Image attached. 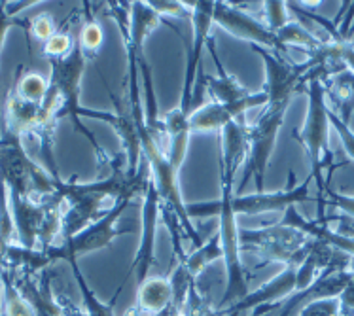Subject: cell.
<instances>
[{"label": "cell", "mask_w": 354, "mask_h": 316, "mask_svg": "<svg viewBox=\"0 0 354 316\" xmlns=\"http://www.w3.org/2000/svg\"><path fill=\"white\" fill-rule=\"evenodd\" d=\"M246 161V127L243 122H233L220 133V199L216 201L188 203L189 218H218V233L224 248L225 288L218 310H225L245 299L250 286L243 263V250L239 241L237 216L232 209L235 195V178Z\"/></svg>", "instance_id": "6da1fadb"}, {"label": "cell", "mask_w": 354, "mask_h": 316, "mask_svg": "<svg viewBox=\"0 0 354 316\" xmlns=\"http://www.w3.org/2000/svg\"><path fill=\"white\" fill-rule=\"evenodd\" d=\"M307 95V112L301 129L294 131L292 137L304 148L309 167H311L313 182L318 187V197L324 194L326 184L324 171H333V154L330 150V106L326 101L324 76L315 68L313 78L305 87Z\"/></svg>", "instance_id": "7a4b0ae2"}, {"label": "cell", "mask_w": 354, "mask_h": 316, "mask_svg": "<svg viewBox=\"0 0 354 316\" xmlns=\"http://www.w3.org/2000/svg\"><path fill=\"white\" fill-rule=\"evenodd\" d=\"M87 55L82 51L78 42L74 44L73 51L61 59H51V74H50V87L53 93L57 95L59 99V110H57V122L71 118L74 123V129L82 133L84 137L91 142L95 151L99 154V158H104V150H102L99 142L95 140L93 133L82 125V118H89V120H99V122L109 123L110 127H114L116 123V114L114 112H95L89 108H84L80 104V95H82V82H84V74H86L87 66Z\"/></svg>", "instance_id": "3957f363"}, {"label": "cell", "mask_w": 354, "mask_h": 316, "mask_svg": "<svg viewBox=\"0 0 354 316\" xmlns=\"http://www.w3.org/2000/svg\"><path fill=\"white\" fill-rule=\"evenodd\" d=\"M0 180L6 184L8 192L32 199L57 194L61 182L30 158L23 146V137L4 127L0 133Z\"/></svg>", "instance_id": "277c9868"}, {"label": "cell", "mask_w": 354, "mask_h": 316, "mask_svg": "<svg viewBox=\"0 0 354 316\" xmlns=\"http://www.w3.org/2000/svg\"><path fill=\"white\" fill-rule=\"evenodd\" d=\"M239 241L243 254L250 252L263 259V263H281L284 267L304 263L315 243L307 233L281 222L261 227H241Z\"/></svg>", "instance_id": "5b68a950"}, {"label": "cell", "mask_w": 354, "mask_h": 316, "mask_svg": "<svg viewBox=\"0 0 354 316\" xmlns=\"http://www.w3.org/2000/svg\"><path fill=\"white\" fill-rule=\"evenodd\" d=\"M288 106L290 104L268 102L261 110V114L252 123H246V161L243 178L235 194H243L248 182H254L256 192H263L269 161L275 151L277 137L284 123Z\"/></svg>", "instance_id": "8992f818"}, {"label": "cell", "mask_w": 354, "mask_h": 316, "mask_svg": "<svg viewBox=\"0 0 354 316\" xmlns=\"http://www.w3.org/2000/svg\"><path fill=\"white\" fill-rule=\"evenodd\" d=\"M252 51L263 61L266 84L261 91L268 95L269 102L290 104L297 93H305V87L317 68L313 59L307 57L304 63H294L284 57L281 51L268 50L261 46H252Z\"/></svg>", "instance_id": "52a82bcc"}, {"label": "cell", "mask_w": 354, "mask_h": 316, "mask_svg": "<svg viewBox=\"0 0 354 316\" xmlns=\"http://www.w3.org/2000/svg\"><path fill=\"white\" fill-rule=\"evenodd\" d=\"M192 8V38L186 40V66H184V80H182L180 91V108L184 114L192 115L196 110V99H194V87H196L197 72L201 71L203 51L207 48V44L212 38L210 29H212V10L214 2L212 0H194L189 2Z\"/></svg>", "instance_id": "ba28073f"}, {"label": "cell", "mask_w": 354, "mask_h": 316, "mask_svg": "<svg viewBox=\"0 0 354 316\" xmlns=\"http://www.w3.org/2000/svg\"><path fill=\"white\" fill-rule=\"evenodd\" d=\"M159 222H161V199L156 186H153L152 176L148 178L145 192H142V214H140V241H138V248L133 263L129 267V273L123 279L122 286L118 288L114 299L120 297V292L133 275L135 284H142V282L150 277L153 261H156V243H158V230Z\"/></svg>", "instance_id": "9c48e42d"}, {"label": "cell", "mask_w": 354, "mask_h": 316, "mask_svg": "<svg viewBox=\"0 0 354 316\" xmlns=\"http://www.w3.org/2000/svg\"><path fill=\"white\" fill-rule=\"evenodd\" d=\"M288 187L279 192H254V194H235L232 199V209L235 216H260L268 212H284L290 207H296L299 203L311 201L309 186L313 178L307 176L304 182H296L294 173L288 174Z\"/></svg>", "instance_id": "30bf717a"}, {"label": "cell", "mask_w": 354, "mask_h": 316, "mask_svg": "<svg viewBox=\"0 0 354 316\" xmlns=\"http://www.w3.org/2000/svg\"><path fill=\"white\" fill-rule=\"evenodd\" d=\"M212 21L237 40L248 42L250 46H261L268 50L279 51L275 32L269 30L268 25L261 19L243 10V6L237 2H214Z\"/></svg>", "instance_id": "8fae6325"}, {"label": "cell", "mask_w": 354, "mask_h": 316, "mask_svg": "<svg viewBox=\"0 0 354 316\" xmlns=\"http://www.w3.org/2000/svg\"><path fill=\"white\" fill-rule=\"evenodd\" d=\"M269 102L268 95L263 91L250 93L245 99L237 102H207L203 106L196 108L189 115V127L192 133H222L230 123L237 120H245V115L250 110L263 108Z\"/></svg>", "instance_id": "7c38bea8"}, {"label": "cell", "mask_w": 354, "mask_h": 316, "mask_svg": "<svg viewBox=\"0 0 354 316\" xmlns=\"http://www.w3.org/2000/svg\"><path fill=\"white\" fill-rule=\"evenodd\" d=\"M10 271L14 277L15 286L19 288V292L32 305L35 315L63 316L57 299H55V288L51 286V275L48 273V269L40 271V273H27V271H15V269H10Z\"/></svg>", "instance_id": "4fadbf2b"}, {"label": "cell", "mask_w": 354, "mask_h": 316, "mask_svg": "<svg viewBox=\"0 0 354 316\" xmlns=\"http://www.w3.org/2000/svg\"><path fill=\"white\" fill-rule=\"evenodd\" d=\"M174 292L169 277H148L142 284L137 286V299L133 310H127L125 316H159L173 307Z\"/></svg>", "instance_id": "5bb4252c"}, {"label": "cell", "mask_w": 354, "mask_h": 316, "mask_svg": "<svg viewBox=\"0 0 354 316\" xmlns=\"http://www.w3.org/2000/svg\"><path fill=\"white\" fill-rule=\"evenodd\" d=\"M163 125H165L167 148L165 156L169 165L173 167L174 173L180 174V169L186 161L189 148V138H192V127H189V115L184 114L180 108L176 106L161 115Z\"/></svg>", "instance_id": "9a60e30c"}, {"label": "cell", "mask_w": 354, "mask_h": 316, "mask_svg": "<svg viewBox=\"0 0 354 316\" xmlns=\"http://www.w3.org/2000/svg\"><path fill=\"white\" fill-rule=\"evenodd\" d=\"M207 50L210 51V57L214 59V63H216V76H203V84L207 87V91H209L210 102H237L241 99H245L248 95L252 93V91H248L235 74L225 71V66L222 65V61L218 57V51H216V44L214 40L210 38L209 44H207Z\"/></svg>", "instance_id": "2e32d148"}, {"label": "cell", "mask_w": 354, "mask_h": 316, "mask_svg": "<svg viewBox=\"0 0 354 316\" xmlns=\"http://www.w3.org/2000/svg\"><path fill=\"white\" fill-rule=\"evenodd\" d=\"M326 101L333 114L345 123L354 115V72L348 68L335 72L324 80Z\"/></svg>", "instance_id": "e0dca14e"}, {"label": "cell", "mask_w": 354, "mask_h": 316, "mask_svg": "<svg viewBox=\"0 0 354 316\" xmlns=\"http://www.w3.org/2000/svg\"><path fill=\"white\" fill-rule=\"evenodd\" d=\"M0 303L8 316H37L32 305L15 286L12 271L4 266H0Z\"/></svg>", "instance_id": "ac0fdd59"}, {"label": "cell", "mask_w": 354, "mask_h": 316, "mask_svg": "<svg viewBox=\"0 0 354 316\" xmlns=\"http://www.w3.org/2000/svg\"><path fill=\"white\" fill-rule=\"evenodd\" d=\"M12 91L23 101L32 102V104H44L46 97L50 93V80H46L42 74L35 71L23 72L21 76L15 78Z\"/></svg>", "instance_id": "d6986e66"}, {"label": "cell", "mask_w": 354, "mask_h": 316, "mask_svg": "<svg viewBox=\"0 0 354 316\" xmlns=\"http://www.w3.org/2000/svg\"><path fill=\"white\" fill-rule=\"evenodd\" d=\"M71 269H73V275H74V281L78 284L80 288V294H82V301H84V309L89 316H116L114 313V305L116 301L112 299L110 303H104L101 301L97 294H95L91 286H89V282L86 281V277L82 273V269H80L78 261H73V263H68Z\"/></svg>", "instance_id": "ffe728a7"}, {"label": "cell", "mask_w": 354, "mask_h": 316, "mask_svg": "<svg viewBox=\"0 0 354 316\" xmlns=\"http://www.w3.org/2000/svg\"><path fill=\"white\" fill-rule=\"evenodd\" d=\"M76 42L82 48V51L86 53L87 59H93L102 48V42H104V32H102V27L99 25L97 19L89 17L82 29H80V35L76 38Z\"/></svg>", "instance_id": "44dd1931"}, {"label": "cell", "mask_w": 354, "mask_h": 316, "mask_svg": "<svg viewBox=\"0 0 354 316\" xmlns=\"http://www.w3.org/2000/svg\"><path fill=\"white\" fill-rule=\"evenodd\" d=\"M261 21L268 25L269 30L279 32L282 27H286L292 21L288 4L286 2H279V0L261 2Z\"/></svg>", "instance_id": "7402d4cb"}, {"label": "cell", "mask_w": 354, "mask_h": 316, "mask_svg": "<svg viewBox=\"0 0 354 316\" xmlns=\"http://www.w3.org/2000/svg\"><path fill=\"white\" fill-rule=\"evenodd\" d=\"M318 218L324 216V207L330 205L333 209L341 210V214H347L354 218V195L341 194L332 187H326V192L318 197Z\"/></svg>", "instance_id": "603a6c76"}, {"label": "cell", "mask_w": 354, "mask_h": 316, "mask_svg": "<svg viewBox=\"0 0 354 316\" xmlns=\"http://www.w3.org/2000/svg\"><path fill=\"white\" fill-rule=\"evenodd\" d=\"M37 2H15V4H8V2H0V53L6 42L8 30L15 27V25H21L17 19V14L25 10V8L32 6Z\"/></svg>", "instance_id": "cb8c5ba5"}, {"label": "cell", "mask_w": 354, "mask_h": 316, "mask_svg": "<svg viewBox=\"0 0 354 316\" xmlns=\"http://www.w3.org/2000/svg\"><path fill=\"white\" fill-rule=\"evenodd\" d=\"M74 44H76V38L68 35V32H63V30H57L55 35L51 36L48 42H44L42 53L44 57L51 61V59H61L68 55L73 51Z\"/></svg>", "instance_id": "d4e9b609"}, {"label": "cell", "mask_w": 354, "mask_h": 316, "mask_svg": "<svg viewBox=\"0 0 354 316\" xmlns=\"http://www.w3.org/2000/svg\"><path fill=\"white\" fill-rule=\"evenodd\" d=\"M148 4L163 17H180V19H192V8L189 2L182 0H148Z\"/></svg>", "instance_id": "484cf974"}, {"label": "cell", "mask_w": 354, "mask_h": 316, "mask_svg": "<svg viewBox=\"0 0 354 316\" xmlns=\"http://www.w3.org/2000/svg\"><path fill=\"white\" fill-rule=\"evenodd\" d=\"M297 316H339V301L337 297L309 301L297 310Z\"/></svg>", "instance_id": "4316f807"}, {"label": "cell", "mask_w": 354, "mask_h": 316, "mask_svg": "<svg viewBox=\"0 0 354 316\" xmlns=\"http://www.w3.org/2000/svg\"><path fill=\"white\" fill-rule=\"evenodd\" d=\"M27 30L30 35L38 38L40 42H48L51 36L55 35V23H53V17L50 14H40L37 17H32L27 21Z\"/></svg>", "instance_id": "83f0119b"}, {"label": "cell", "mask_w": 354, "mask_h": 316, "mask_svg": "<svg viewBox=\"0 0 354 316\" xmlns=\"http://www.w3.org/2000/svg\"><path fill=\"white\" fill-rule=\"evenodd\" d=\"M330 123H332L333 131L337 133V137L341 140V146L347 154V158L351 161H354V131L351 129V123H345L343 120H339L337 115L333 114L330 110Z\"/></svg>", "instance_id": "f1b7e54d"}, {"label": "cell", "mask_w": 354, "mask_h": 316, "mask_svg": "<svg viewBox=\"0 0 354 316\" xmlns=\"http://www.w3.org/2000/svg\"><path fill=\"white\" fill-rule=\"evenodd\" d=\"M337 301H339V316H354V269Z\"/></svg>", "instance_id": "f546056e"}, {"label": "cell", "mask_w": 354, "mask_h": 316, "mask_svg": "<svg viewBox=\"0 0 354 316\" xmlns=\"http://www.w3.org/2000/svg\"><path fill=\"white\" fill-rule=\"evenodd\" d=\"M55 299H57L59 307H61V315L63 316H89L84 307L76 305L68 295L59 292V290H55Z\"/></svg>", "instance_id": "4dcf8cb0"}, {"label": "cell", "mask_w": 354, "mask_h": 316, "mask_svg": "<svg viewBox=\"0 0 354 316\" xmlns=\"http://www.w3.org/2000/svg\"><path fill=\"white\" fill-rule=\"evenodd\" d=\"M305 305V297L304 294L299 292V294L292 295L290 299H286V301L282 303L281 309H279V316H292L294 313H297V310L301 309Z\"/></svg>", "instance_id": "1f68e13d"}, {"label": "cell", "mask_w": 354, "mask_h": 316, "mask_svg": "<svg viewBox=\"0 0 354 316\" xmlns=\"http://www.w3.org/2000/svg\"><path fill=\"white\" fill-rule=\"evenodd\" d=\"M0 316H8L6 310H4V307H2V303H0Z\"/></svg>", "instance_id": "d6a6232c"}, {"label": "cell", "mask_w": 354, "mask_h": 316, "mask_svg": "<svg viewBox=\"0 0 354 316\" xmlns=\"http://www.w3.org/2000/svg\"><path fill=\"white\" fill-rule=\"evenodd\" d=\"M353 50H354V42H353Z\"/></svg>", "instance_id": "836d02e7"}]
</instances>
